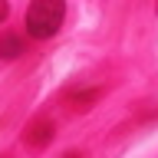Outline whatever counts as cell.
I'll return each instance as SVG.
<instances>
[{
  "label": "cell",
  "instance_id": "obj_1",
  "mask_svg": "<svg viewBox=\"0 0 158 158\" xmlns=\"http://www.w3.org/2000/svg\"><path fill=\"white\" fill-rule=\"evenodd\" d=\"M66 20V0H33L27 7L23 27L33 40H53Z\"/></svg>",
  "mask_w": 158,
  "mask_h": 158
},
{
  "label": "cell",
  "instance_id": "obj_2",
  "mask_svg": "<svg viewBox=\"0 0 158 158\" xmlns=\"http://www.w3.org/2000/svg\"><path fill=\"white\" fill-rule=\"evenodd\" d=\"M53 135H56V125L49 122V118H33L27 125V132H23V142H27V148H33V152H43V148L53 142Z\"/></svg>",
  "mask_w": 158,
  "mask_h": 158
},
{
  "label": "cell",
  "instance_id": "obj_3",
  "mask_svg": "<svg viewBox=\"0 0 158 158\" xmlns=\"http://www.w3.org/2000/svg\"><path fill=\"white\" fill-rule=\"evenodd\" d=\"M23 53V36L20 33H0V59H17Z\"/></svg>",
  "mask_w": 158,
  "mask_h": 158
},
{
  "label": "cell",
  "instance_id": "obj_4",
  "mask_svg": "<svg viewBox=\"0 0 158 158\" xmlns=\"http://www.w3.org/2000/svg\"><path fill=\"white\" fill-rule=\"evenodd\" d=\"M7 13H10V0H0V23L7 20Z\"/></svg>",
  "mask_w": 158,
  "mask_h": 158
},
{
  "label": "cell",
  "instance_id": "obj_5",
  "mask_svg": "<svg viewBox=\"0 0 158 158\" xmlns=\"http://www.w3.org/2000/svg\"><path fill=\"white\" fill-rule=\"evenodd\" d=\"M63 158H82V155H79V152H66Z\"/></svg>",
  "mask_w": 158,
  "mask_h": 158
}]
</instances>
